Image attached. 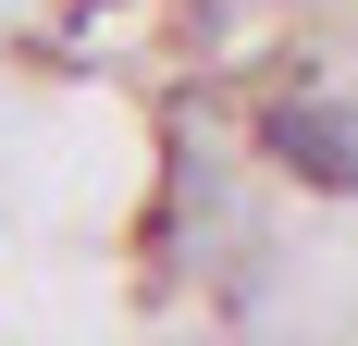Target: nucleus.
Here are the masks:
<instances>
[{
  "label": "nucleus",
  "instance_id": "f257e3e1",
  "mask_svg": "<svg viewBox=\"0 0 358 346\" xmlns=\"http://www.w3.org/2000/svg\"><path fill=\"white\" fill-rule=\"evenodd\" d=\"M259 148H272L296 186L358 198V99H272V111H259Z\"/></svg>",
  "mask_w": 358,
  "mask_h": 346
}]
</instances>
